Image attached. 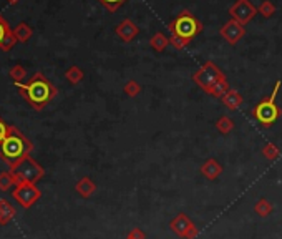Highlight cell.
<instances>
[{
    "label": "cell",
    "mask_w": 282,
    "mask_h": 239,
    "mask_svg": "<svg viewBox=\"0 0 282 239\" xmlns=\"http://www.w3.org/2000/svg\"><path fill=\"white\" fill-rule=\"evenodd\" d=\"M15 87L35 110H43V106L48 105L57 95V88L43 73H35L27 83L17 82Z\"/></svg>",
    "instance_id": "1"
},
{
    "label": "cell",
    "mask_w": 282,
    "mask_h": 239,
    "mask_svg": "<svg viewBox=\"0 0 282 239\" xmlns=\"http://www.w3.org/2000/svg\"><path fill=\"white\" fill-rule=\"evenodd\" d=\"M32 148H34L32 143L22 135L20 130L15 128V126H10L7 137L0 143V158L12 168L13 165H17L24 158L30 156Z\"/></svg>",
    "instance_id": "2"
},
{
    "label": "cell",
    "mask_w": 282,
    "mask_h": 239,
    "mask_svg": "<svg viewBox=\"0 0 282 239\" xmlns=\"http://www.w3.org/2000/svg\"><path fill=\"white\" fill-rule=\"evenodd\" d=\"M282 87V82L277 80L274 85V90L271 92V95L267 98H264L262 102H259L252 110V115L256 116V120L261 123L262 126H272L279 120V116L282 115L281 108L276 105V97L279 88Z\"/></svg>",
    "instance_id": "3"
},
{
    "label": "cell",
    "mask_w": 282,
    "mask_h": 239,
    "mask_svg": "<svg viewBox=\"0 0 282 239\" xmlns=\"http://www.w3.org/2000/svg\"><path fill=\"white\" fill-rule=\"evenodd\" d=\"M168 30L171 32V35H178V37L191 42L198 34L203 32V24L191 12L184 10L168 25Z\"/></svg>",
    "instance_id": "4"
},
{
    "label": "cell",
    "mask_w": 282,
    "mask_h": 239,
    "mask_svg": "<svg viewBox=\"0 0 282 239\" xmlns=\"http://www.w3.org/2000/svg\"><path fill=\"white\" fill-rule=\"evenodd\" d=\"M10 173L17 179V183H37L43 176V168L34 158L27 156L17 165L12 166Z\"/></svg>",
    "instance_id": "5"
},
{
    "label": "cell",
    "mask_w": 282,
    "mask_h": 239,
    "mask_svg": "<svg viewBox=\"0 0 282 239\" xmlns=\"http://www.w3.org/2000/svg\"><path fill=\"white\" fill-rule=\"evenodd\" d=\"M222 78H226V76L214 62H206L201 68L193 75L194 83H196L199 88H203L208 95L211 93V90L214 88V85Z\"/></svg>",
    "instance_id": "6"
},
{
    "label": "cell",
    "mask_w": 282,
    "mask_h": 239,
    "mask_svg": "<svg viewBox=\"0 0 282 239\" xmlns=\"http://www.w3.org/2000/svg\"><path fill=\"white\" fill-rule=\"evenodd\" d=\"M12 196L22 208H30L32 205H35V201L40 200L42 193L35 186V183H17L12 191Z\"/></svg>",
    "instance_id": "7"
},
{
    "label": "cell",
    "mask_w": 282,
    "mask_h": 239,
    "mask_svg": "<svg viewBox=\"0 0 282 239\" xmlns=\"http://www.w3.org/2000/svg\"><path fill=\"white\" fill-rule=\"evenodd\" d=\"M229 13L236 22L246 25L256 17L257 7L252 5L251 0H236L233 5L229 7Z\"/></svg>",
    "instance_id": "8"
},
{
    "label": "cell",
    "mask_w": 282,
    "mask_h": 239,
    "mask_svg": "<svg viewBox=\"0 0 282 239\" xmlns=\"http://www.w3.org/2000/svg\"><path fill=\"white\" fill-rule=\"evenodd\" d=\"M219 35L229 45H236L241 38H244L246 29L243 24H239V22H236L234 19H231L219 29Z\"/></svg>",
    "instance_id": "9"
},
{
    "label": "cell",
    "mask_w": 282,
    "mask_h": 239,
    "mask_svg": "<svg viewBox=\"0 0 282 239\" xmlns=\"http://www.w3.org/2000/svg\"><path fill=\"white\" fill-rule=\"evenodd\" d=\"M171 229L176 234H179V236H183V238H188V239H194L198 234L194 224L191 223V219L186 214L176 216V218L171 221Z\"/></svg>",
    "instance_id": "10"
},
{
    "label": "cell",
    "mask_w": 282,
    "mask_h": 239,
    "mask_svg": "<svg viewBox=\"0 0 282 239\" xmlns=\"http://www.w3.org/2000/svg\"><path fill=\"white\" fill-rule=\"evenodd\" d=\"M116 35L120 37L123 42H131L136 35L140 34V29H138V25L135 24L133 20H130V19H125L123 22H120V24L116 25Z\"/></svg>",
    "instance_id": "11"
},
{
    "label": "cell",
    "mask_w": 282,
    "mask_h": 239,
    "mask_svg": "<svg viewBox=\"0 0 282 239\" xmlns=\"http://www.w3.org/2000/svg\"><path fill=\"white\" fill-rule=\"evenodd\" d=\"M201 173H203L208 179H216V178L222 173V166L217 163L216 160L209 158L206 163L201 166Z\"/></svg>",
    "instance_id": "12"
},
{
    "label": "cell",
    "mask_w": 282,
    "mask_h": 239,
    "mask_svg": "<svg viewBox=\"0 0 282 239\" xmlns=\"http://www.w3.org/2000/svg\"><path fill=\"white\" fill-rule=\"evenodd\" d=\"M221 100H222V103H224V106L229 108L231 111L238 110V108L243 105V97H241V93L236 92V90H233V88H231L229 92L221 98Z\"/></svg>",
    "instance_id": "13"
},
{
    "label": "cell",
    "mask_w": 282,
    "mask_h": 239,
    "mask_svg": "<svg viewBox=\"0 0 282 239\" xmlns=\"http://www.w3.org/2000/svg\"><path fill=\"white\" fill-rule=\"evenodd\" d=\"M149 45H151V48H154L156 52H165L166 47L170 45V37H166L163 32H158V34H154L151 40H149Z\"/></svg>",
    "instance_id": "14"
},
{
    "label": "cell",
    "mask_w": 282,
    "mask_h": 239,
    "mask_svg": "<svg viewBox=\"0 0 282 239\" xmlns=\"http://www.w3.org/2000/svg\"><path fill=\"white\" fill-rule=\"evenodd\" d=\"M15 208L5 200H0V224H7L13 216H15Z\"/></svg>",
    "instance_id": "15"
},
{
    "label": "cell",
    "mask_w": 282,
    "mask_h": 239,
    "mask_svg": "<svg viewBox=\"0 0 282 239\" xmlns=\"http://www.w3.org/2000/svg\"><path fill=\"white\" fill-rule=\"evenodd\" d=\"M76 191L80 193L81 196H85V198H88V196H92L93 193H95V189H97V186H95V183L92 181L90 178H81L78 183H76V186H75Z\"/></svg>",
    "instance_id": "16"
},
{
    "label": "cell",
    "mask_w": 282,
    "mask_h": 239,
    "mask_svg": "<svg viewBox=\"0 0 282 239\" xmlns=\"http://www.w3.org/2000/svg\"><path fill=\"white\" fill-rule=\"evenodd\" d=\"M65 78L70 82L71 85H76V83H80L81 80H83V70L80 68V67H70L67 71H65Z\"/></svg>",
    "instance_id": "17"
},
{
    "label": "cell",
    "mask_w": 282,
    "mask_h": 239,
    "mask_svg": "<svg viewBox=\"0 0 282 239\" xmlns=\"http://www.w3.org/2000/svg\"><path fill=\"white\" fill-rule=\"evenodd\" d=\"M12 32L19 42H27V40L32 37V29L27 24H19Z\"/></svg>",
    "instance_id": "18"
},
{
    "label": "cell",
    "mask_w": 282,
    "mask_h": 239,
    "mask_svg": "<svg viewBox=\"0 0 282 239\" xmlns=\"http://www.w3.org/2000/svg\"><path fill=\"white\" fill-rule=\"evenodd\" d=\"M17 184V179L13 178V174L10 171H3L0 173V191H8L12 186Z\"/></svg>",
    "instance_id": "19"
},
{
    "label": "cell",
    "mask_w": 282,
    "mask_h": 239,
    "mask_svg": "<svg viewBox=\"0 0 282 239\" xmlns=\"http://www.w3.org/2000/svg\"><path fill=\"white\" fill-rule=\"evenodd\" d=\"M216 128L219 130L222 135H227L234 130V121H233V118H229V116L224 115L216 121Z\"/></svg>",
    "instance_id": "20"
},
{
    "label": "cell",
    "mask_w": 282,
    "mask_h": 239,
    "mask_svg": "<svg viewBox=\"0 0 282 239\" xmlns=\"http://www.w3.org/2000/svg\"><path fill=\"white\" fill-rule=\"evenodd\" d=\"M229 83H227V80L226 78H222V80H219V82H217L216 85H214V88L211 90V97H216V98H222L224 97V95L229 92Z\"/></svg>",
    "instance_id": "21"
},
{
    "label": "cell",
    "mask_w": 282,
    "mask_h": 239,
    "mask_svg": "<svg viewBox=\"0 0 282 239\" xmlns=\"http://www.w3.org/2000/svg\"><path fill=\"white\" fill-rule=\"evenodd\" d=\"M257 13H261L264 19H271L276 13V5L271 2V0H264L261 5L257 7Z\"/></svg>",
    "instance_id": "22"
},
{
    "label": "cell",
    "mask_w": 282,
    "mask_h": 239,
    "mask_svg": "<svg viewBox=\"0 0 282 239\" xmlns=\"http://www.w3.org/2000/svg\"><path fill=\"white\" fill-rule=\"evenodd\" d=\"M254 209H256V213L259 216H267V214H271V211H272V206H271V203L267 201V200H259L257 201V205L254 206Z\"/></svg>",
    "instance_id": "23"
},
{
    "label": "cell",
    "mask_w": 282,
    "mask_h": 239,
    "mask_svg": "<svg viewBox=\"0 0 282 239\" xmlns=\"http://www.w3.org/2000/svg\"><path fill=\"white\" fill-rule=\"evenodd\" d=\"M262 155L267 158V160H271V161H274L277 156L281 155V151H279V148H277L274 143H267L266 146H264V150H262Z\"/></svg>",
    "instance_id": "24"
},
{
    "label": "cell",
    "mask_w": 282,
    "mask_h": 239,
    "mask_svg": "<svg viewBox=\"0 0 282 239\" xmlns=\"http://www.w3.org/2000/svg\"><path fill=\"white\" fill-rule=\"evenodd\" d=\"M123 90H125V93L128 95V97H136V95L141 92V85L138 82H135V80H128V82L125 83V87H123Z\"/></svg>",
    "instance_id": "25"
},
{
    "label": "cell",
    "mask_w": 282,
    "mask_h": 239,
    "mask_svg": "<svg viewBox=\"0 0 282 239\" xmlns=\"http://www.w3.org/2000/svg\"><path fill=\"white\" fill-rule=\"evenodd\" d=\"M17 42H19V40H17V37L13 35V32L10 30V32L7 34V37L3 38V42H2V45H0V48H2V50H5V52H8Z\"/></svg>",
    "instance_id": "26"
},
{
    "label": "cell",
    "mask_w": 282,
    "mask_h": 239,
    "mask_svg": "<svg viewBox=\"0 0 282 239\" xmlns=\"http://www.w3.org/2000/svg\"><path fill=\"white\" fill-rule=\"evenodd\" d=\"M170 45H173L176 50H183V48H186L189 45V40L181 38V37H178V35H171V37H170Z\"/></svg>",
    "instance_id": "27"
},
{
    "label": "cell",
    "mask_w": 282,
    "mask_h": 239,
    "mask_svg": "<svg viewBox=\"0 0 282 239\" xmlns=\"http://www.w3.org/2000/svg\"><path fill=\"white\" fill-rule=\"evenodd\" d=\"M25 75H27V71H25V68H24L22 65H15V67H13V68L10 70V78L15 80V83L20 82V80H24Z\"/></svg>",
    "instance_id": "28"
},
{
    "label": "cell",
    "mask_w": 282,
    "mask_h": 239,
    "mask_svg": "<svg viewBox=\"0 0 282 239\" xmlns=\"http://www.w3.org/2000/svg\"><path fill=\"white\" fill-rule=\"evenodd\" d=\"M98 2L102 3L103 7H106L110 12H115L126 2V0H98Z\"/></svg>",
    "instance_id": "29"
},
{
    "label": "cell",
    "mask_w": 282,
    "mask_h": 239,
    "mask_svg": "<svg viewBox=\"0 0 282 239\" xmlns=\"http://www.w3.org/2000/svg\"><path fill=\"white\" fill-rule=\"evenodd\" d=\"M8 32H10V29H8V25H7V22L2 19V17H0V45H2V42H3V38L7 37V34Z\"/></svg>",
    "instance_id": "30"
},
{
    "label": "cell",
    "mask_w": 282,
    "mask_h": 239,
    "mask_svg": "<svg viewBox=\"0 0 282 239\" xmlns=\"http://www.w3.org/2000/svg\"><path fill=\"white\" fill-rule=\"evenodd\" d=\"M8 128H10V126H8L5 121H3L2 118H0V143L3 141V138L7 137V133H8Z\"/></svg>",
    "instance_id": "31"
},
{
    "label": "cell",
    "mask_w": 282,
    "mask_h": 239,
    "mask_svg": "<svg viewBox=\"0 0 282 239\" xmlns=\"http://www.w3.org/2000/svg\"><path fill=\"white\" fill-rule=\"evenodd\" d=\"M130 238H133V239H144V234L141 233L140 229H135V231L130 233Z\"/></svg>",
    "instance_id": "32"
},
{
    "label": "cell",
    "mask_w": 282,
    "mask_h": 239,
    "mask_svg": "<svg viewBox=\"0 0 282 239\" xmlns=\"http://www.w3.org/2000/svg\"><path fill=\"white\" fill-rule=\"evenodd\" d=\"M7 2H8V3H17L19 0H7Z\"/></svg>",
    "instance_id": "33"
},
{
    "label": "cell",
    "mask_w": 282,
    "mask_h": 239,
    "mask_svg": "<svg viewBox=\"0 0 282 239\" xmlns=\"http://www.w3.org/2000/svg\"><path fill=\"white\" fill-rule=\"evenodd\" d=\"M126 239H133V238H130V236H128V238H126Z\"/></svg>",
    "instance_id": "34"
}]
</instances>
